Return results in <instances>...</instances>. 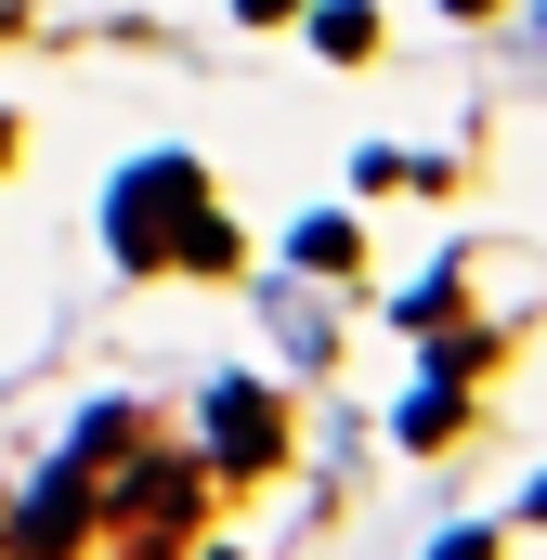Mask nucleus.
<instances>
[{
  "label": "nucleus",
  "instance_id": "obj_1",
  "mask_svg": "<svg viewBox=\"0 0 547 560\" xmlns=\"http://www.w3.org/2000/svg\"><path fill=\"white\" fill-rule=\"evenodd\" d=\"M209 405H222V469H261L274 443H287V418H274L248 378H235V392H209Z\"/></svg>",
  "mask_w": 547,
  "mask_h": 560
},
{
  "label": "nucleus",
  "instance_id": "obj_2",
  "mask_svg": "<svg viewBox=\"0 0 547 560\" xmlns=\"http://www.w3.org/2000/svg\"><path fill=\"white\" fill-rule=\"evenodd\" d=\"M235 13H248V26H287V13H300V0H235Z\"/></svg>",
  "mask_w": 547,
  "mask_h": 560
},
{
  "label": "nucleus",
  "instance_id": "obj_3",
  "mask_svg": "<svg viewBox=\"0 0 547 560\" xmlns=\"http://www.w3.org/2000/svg\"><path fill=\"white\" fill-rule=\"evenodd\" d=\"M443 560H496V535H456V548H443Z\"/></svg>",
  "mask_w": 547,
  "mask_h": 560
},
{
  "label": "nucleus",
  "instance_id": "obj_4",
  "mask_svg": "<svg viewBox=\"0 0 547 560\" xmlns=\"http://www.w3.org/2000/svg\"><path fill=\"white\" fill-rule=\"evenodd\" d=\"M456 13H496V0H456Z\"/></svg>",
  "mask_w": 547,
  "mask_h": 560
},
{
  "label": "nucleus",
  "instance_id": "obj_5",
  "mask_svg": "<svg viewBox=\"0 0 547 560\" xmlns=\"http://www.w3.org/2000/svg\"><path fill=\"white\" fill-rule=\"evenodd\" d=\"M535 522H547V482H535Z\"/></svg>",
  "mask_w": 547,
  "mask_h": 560
},
{
  "label": "nucleus",
  "instance_id": "obj_6",
  "mask_svg": "<svg viewBox=\"0 0 547 560\" xmlns=\"http://www.w3.org/2000/svg\"><path fill=\"white\" fill-rule=\"evenodd\" d=\"M0 156H13V131H0Z\"/></svg>",
  "mask_w": 547,
  "mask_h": 560
}]
</instances>
